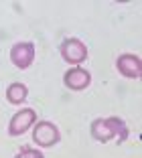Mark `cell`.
Returning <instances> with one entry per match:
<instances>
[{
  "label": "cell",
  "instance_id": "cell-1",
  "mask_svg": "<svg viewBox=\"0 0 142 158\" xmlns=\"http://www.w3.org/2000/svg\"><path fill=\"white\" fill-rule=\"evenodd\" d=\"M92 136L97 140V142H108L114 136H118V142H124L128 138V128L124 124L122 118H97V120L92 122Z\"/></svg>",
  "mask_w": 142,
  "mask_h": 158
},
{
  "label": "cell",
  "instance_id": "cell-2",
  "mask_svg": "<svg viewBox=\"0 0 142 158\" xmlns=\"http://www.w3.org/2000/svg\"><path fill=\"white\" fill-rule=\"evenodd\" d=\"M59 130H57L55 124L51 122H37L35 130H32V140L37 142V146L41 148H51L59 142Z\"/></svg>",
  "mask_w": 142,
  "mask_h": 158
},
{
  "label": "cell",
  "instance_id": "cell-3",
  "mask_svg": "<svg viewBox=\"0 0 142 158\" xmlns=\"http://www.w3.org/2000/svg\"><path fill=\"white\" fill-rule=\"evenodd\" d=\"M61 57L71 65H79L81 61H85L87 57V47L83 45L79 39H65L61 43Z\"/></svg>",
  "mask_w": 142,
  "mask_h": 158
},
{
  "label": "cell",
  "instance_id": "cell-4",
  "mask_svg": "<svg viewBox=\"0 0 142 158\" xmlns=\"http://www.w3.org/2000/svg\"><path fill=\"white\" fill-rule=\"evenodd\" d=\"M10 61L19 69H28L35 61V45L32 43H16L10 49Z\"/></svg>",
  "mask_w": 142,
  "mask_h": 158
},
{
  "label": "cell",
  "instance_id": "cell-5",
  "mask_svg": "<svg viewBox=\"0 0 142 158\" xmlns=\"http://www.w3.org/2000/svg\"><path fill=\"white\" fill-rule=\"evenodd\" d=\"M35 120H37V114H35V110H31V107L16 112L12 116V120H10V124H8V134L10 136L24 134L31 126H35Z\"/></svg>",
  "mask_w": 142,
  "mask_h": 158
},
{
  "label": "cell",
  "instance_id": "cell-6",
  "mask_svg": "<svg viewBox=\"0 0 142 158\" xmlns=\"http://www.w3.org/2000/svg\"><path fill=\"white\" fill-rule=\"evenodd\" d=\"M116 67L118 71L128 79H138L142 73V61L138 55H132V53H124V55L118 57L116 61Z\"/></svg>",
  "mask_w": 142,
  "mask_h": 158
},
{
  "label": "cell",
  "instance_id": "cell-7",
  "mask_svg": "<svg viewBox=\"0 0 142 158\" xmlns=\"http://www.w3.org/2000/svg\"><path fill=\"white\" fill-rule=\"evenodd\" d=\"M63 83L71 91H81V89H85L87 85L92 83V75L87 73L85 69H81V67H73V69H69L63 75Z\"/></svg>",
  "mask_w": 142,
  "mask_h": 158
},
{
  "label": "cell",
  "instance_id": "cell-8",
  "mask_svg": "<svg viewBox=\"0 0 142 158\" xmlns=\"http://www.w3.org/2000/svg\"><path fill=\"white\" fill-rule=\"evenodd\" d=\"M27 95H28V89H27L24 83H12L6 89V99H8L10 103H14V106L23 103L24 99H27Z\"/></svg>",
  "mask_w": 142,
  "mask_h": 158
},
{
  "label": "cell",
  "instance_id": "cell-9",
  "mask_svg": "<svg viewBox=\"0 0 142 158\" xmlns=\"http://www.w3.org/2000/svg\"><path fill=\"white\" fill-rule=\"evenodd\" d=\"M14 158H45L43 156L41 152H39V150H32V148H24V150H20L19 154H16V156Z\"/></svg>",
  "mask_w": 142,
  "mask_h": 158
}]
</instances>
